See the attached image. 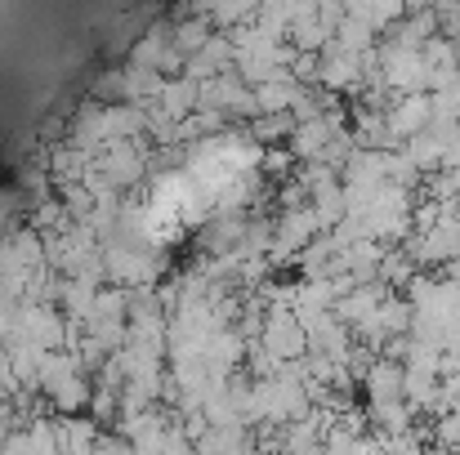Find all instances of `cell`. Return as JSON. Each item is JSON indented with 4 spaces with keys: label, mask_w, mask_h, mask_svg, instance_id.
Returning a JSON list of instances; mask_svg holds the SVG:
<instances>
[{
    "label": "cell",
    "mask_w": 460,
    "mask_h": 455,
    "mask_svg": "<svg viewBox=\"0 0 460 455\" xmlns=\"http://www.w3.org/2000/svg\"><path fill=\"white\" fill-rule=\"evenodd\" d=\"M362 389H367V407L371 402H407V366L394 357H376Z\"/></svg>",
    "instance_id": "2"
},
{
    "label": "cell",
    "mask_w": 460,
    "mask_h": 455,
    "mask_svg": "<svg viewBox=\"0 0 460 455\" xmlns=\"http://www.w3.org/2000/svg\"><path fill=\"white\" fill-rule=\"evenodd\" d=\"M165 455H197V442L174 424V429H170V438H165Z\"/></svg>",
    "instance_id": "4"
},
{
    "label": "cell",
    "mask_w": 460,
    "mask_h": 455,
    "mask_svg": "<svg viewBox=\"0 0 460 455\" xmlns=\"http://www.w3.org/2000/svg\"><path fill=\"white\" fill-rule=\"evenodd\" d=\"M291 165H296V156H291V152H287V148L264 152V161H260V170H264V174H287Z\"/></svg>",
    "instance_id": "3"
},
{
    "label": "cell",
    "mask_w": 460,
    "mask_h": 455,
    "mask_svg": "<svg viewBox=\"0 0 460 455\" xmlns=\"http://www.w3.org/2000/svg\"><path fill=\"white\" fill-rule=\"evenodd\" d=\"M443 170H456L460 174V135H456V144L447 148V156H443Z\"/></svg>",
    "instance_id": "5"
},
{
    "label": "cell",
    "mask_w": 460,
    "mask_h": 455,
    "mask_svg": "<svg viewBox=\"0 0 460 455\" xmlns=\"http://www.w3.org/2000/svg\"><path fill=\"white\" fill-rule=\"evenodd\" d=\"M389 121V135L407 148L416 135H425L434 126V99L429 94H411V99H394V108L385 112Z\"/></svg>",
    "instance_id": "1"
}]
</instances>
